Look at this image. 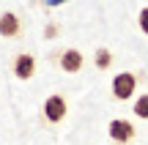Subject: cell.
I'll return each mask as SVG.
<instances>
[{
	"mask_svg": "<svg viewBox=\"0 0 148 145\" xmlns=\"http://www.w3.org/2000/svg\"><path fill=\"white\" fill-rule=\"evenodd\" d=\"M137 80L140 74H134V71H121V74L112 77V99H118V101H129V99L137 96Z\"/></svg>",
	"mask_w": 148,
	"mask_h": 145,
	"instance_id": "6da1fadb",
	"label": "cell"
},
{
	"mask_svg": "<svg viewBox=\"0 0 148 145\" xmlns=\"http://www.w3.org/2000/svg\"><path fill=\"white\" fill-rule=\"evenodd\" d=\"M41 115H44V120L52 123V126L63 123L66 115H69V104H66L63 93H49V96L44 99V104H41Z\"/></svg>",
	"mask_w": 148,
	"mask_h": 145,
	"instance_id": "7a4b0ae2",
	"label": "cell"
},
{
	"mask_svg": "<svg viewBox=\"0 0 148 145\" xmlns=\"http://www.w3.org/2000/svg\"><path fill=\"white\" fill-rule=\"evenodd\" d=\"M134 134H137V131H134V126L129 123L126 118H112L110 123H107V137L115 145H129L134 140Z\"/></svg>",
	"mask_w": 148,
	"mask_h": 145,
	"instance_id": "3957f363",
	"label": "cell"
},
{
	"mask_svg": "<svg viewBox=\"0 0 148 145\" xmlns=\"http://www.w3.org/2000/svg\"><path fill=\"white\" fill-rule=\"evenodd\" d=\"M36 55H30V52H16L14 55V60H11V71H14V77L19 82H27V80H33V74H36Z\"/></svg>",
	"mask_w": 148,
	"mask_h": 145,
	"instance_id": "277c9868",
	"label": "cell"
},
{
	"mask_svg": "<svg viewBox=\"0 0 148 145\" xmlns=\"http://www.w3.org/2000/svg\"><path fill=\"white\" fill-rule=\"evenodd\" d=\"M58 66L66 71V74H77V71L85 66V58H82L79 49L66 47V49H60V52H58Z\"/></svg>",
	"mask_w": 148,
	"mask_h": 145,
	"instance_id": "5b68a950",
	"label": "cell"
},
{
	"mask_svg": "<svg viewBox=\"0 0 148 145\" xmlns=\"http://www.w3.org/2000/svg\"><path fill=\"white\" fill-rule=\"evenodd\" d=\"M0 36L3 38H19L22 36V19L14 11H3L0 14Z\"/></svg>",
	"mask_w": 148,
	"mask_h": 145,
	"instance_id": "8992f818",
	"label": "cell"
},
{
	"mask_svg": "<svg viewBox=\"0 0 148 145\" xmlns=\"http://www.w3.org/2000/svg\"><path fill=\"white\" fill-rule=\"evenodd\" d=\"M93 66H96L99 71H107V69L112 66V52H110L107 47H99V49L93 52Z\"/></svg>",
	"mask_w": 148,
	"mask_h": 145,
	"instance_id": "52a82bcc",
	"label": "cell"
},
{
	"mask_svg": "<svg viewBox=\"0 0 148 145\" xmlns=\"http://www.w3.org/2000/svg\"><path fill=\"white\" fill-rule=\"evenodd\" d=\"M132 112L137 115L140 120H148V91L132 99Z\"/></svg>",
	"mask_w": 148,
	"mask_h": 145,
	"instance_id": "ba28073f",
	"label": "cell"
},
{
	"mask_svg": "<svg viewBox=\"0 0 148 145\" xmlns=\"http://www.w3.org/2000/svg\"><path fill=\"white\" fill-rule=\"evenodd\" d=\"M137 25H140V30L148 36V5H143V8H140V14H137Z\"/></svg>",
	"mask_w": 148,
	"mask_h": 145,
	"instance_id": "9c48e42d",
	"label": "cell"
},
{
	"mask_svg": "<svg viewBox=\"0 0 148 145\" xmlns=\"http://www.w3.org/2000/svg\"><path fill=\"white\" fill-rule=\"evenodd\" d=\"M58 33H60V27L55 25V22H49V25H47V33H44V36H47V38H55Z\"/></svg>",
	"mask_w": 148,
	"mask_h": 145,
	"instance_id": "30bf717a",
	"label": "cell"
},
{
	"mask_svg": "<svg viewBox=\"0 0 148 145\" xmlns=\"http://www.w3.org/2000/svg\"><path fill=\"white\" fill-rule=\"evenodd\" d=\"M47 5H60V3H66V0H44Z\"/></svg>",
	"mask_w": 148,
	"mask_h": 145,
	"instance_id": "8fae6325",
	"label": "cell"
}]
</instances>
